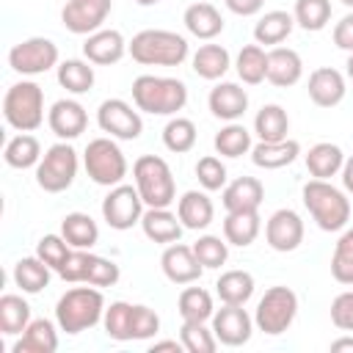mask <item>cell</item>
<instances>
[{"instance_id":"obj_12","label":"cell","mask_w":353,"mask_h":353,"mask_svg":"<svg viewBox=\"0 0 353 353\" xmlns=\"http://www.w3.org/2000/svg\"><path fill=\"white\" fill-rule=\"evenodd\" d=\"M97 121L105 132L116 135V138H124V141H132L141 135L143 130V121L138 116V110H132L124 99H105L99 105V113H97Z\"/></svg>"},{"instance_id":"obj_27","label":"cell","mask_w":353,"mask_h":353,"mask_svg":"<svg viewBox=\"0 0 353 353\" xmlns=\"http://www.w3.org/2000/svg\"><path fill=\"white\" fill-rule=\"evenodd\" d=\"M342 165H345L342 149H339L336 143H328V141L314 143V146L309 149V154H306V168H309V174H312L314 179H328V176H334Z\"/></svg>"},{"instance_id":"obj_4","label":"cell","mask_w":353,"mask_h":353,"mask_svg":"<svg viewBox=\"0 0 353 353\" xmlns=\"http://www.w3.org/2000/svg\"><path fill=\"white\" fill-rule=\"evenodd\" d=\"M303 204L317 221V226L325 232L342 229L350 218V201L345 199L342 190H336L325 179H312L303 185Z\"/></svg>"},{"instance_id":"obj_52","label":"cell","mask_w":353,"mask_h":353,"mask_svg":"<svg viewBox=\"0 0 353 353\" xmlns=\"http://www.w3.org/2000/svg\"><path fill=\"white\" fill-rule=\"evenodd\" d=\"M88 262H91V254H85V248H74V251H69V256L58 273L63 281H85Z\"/></svg>"},{"instance_id":"obj_19","label":"cell","mask_w":353,"mask_h":353,"mask_svg":"<svg viewBox=\"0 0 353 353\" xmlns=\"http://www.w3.org/2000/svg\"><path fill=\"white\" fill-rule=\"evenodd\" d=\"M301 72H303V63H301V55L290 47H273L268 52V80L279 88H287V85H295L301 80Z\"/></svg>"},{"instance_id":"obj_42","label":"cell","mask_w":353,"mask_h":353,"mask_svg":"<svg viewBox=\"0 0 353 353\" xmlns=\"http://www.w3.org/2000/svg\"><path fill=\"white\" fill-rule=\"evenodd\" d=\"M331 19V3L328 0H298L295 3V22L306 30H323Z\"/></svg>"},{"instance_id":"obj_24","label":"cell","mask_w":353,"mask_h":353,"mask_svg":"<svg viewBox=\"0 0 353 353\" xmlns=\"http://www.w3.org/2000/svg\"><path fill=\"white\" fill-rule=\"evenodd\" d=\"M301 152V143L298 141H259L251 152V160L259 165V168H281V165H290Z\"/></svg>"},{"instance_id":"obj_10","label":"cell","mask_w":353,"mask_h":353,"mask_svg":"<svg viewBox=\"0 0 353 353\" xmlns=\"http://www.w3.org/2000/svg\"><path fill=\"white\" fill-rule=\"evenodd\" d=\"M58 61V47L44 39V36H33V39H25L19 44L11 47L8 52V63L14 72H22V74H39V72H47L50 66H55Z\"/></svg>"},{"instance_id":"obj_6","label":"cell","mask_w":353,"mask_h":353,"mask_svg":"<svg viewBox=\"0 0 353 353\" xmlns=\"http://www.w3.org/2000/svg\"><path fill=\"white\" fill-rule=\"evenodd\" d=\"M3 113H6V121L17 130H22V132L36 130L44 119V94H41V88L30 80L14 83L6 91Z\"/></svg>"},{"instance_id":"obj_17","label":"cell","mask_w":353,"mask_h":353,"mask_svg":"<svg viewBox=\"0 0 353 353\" xmlns=\"http://www.w3.org/2000/svg\"><path fill=\"white\" fill-rule=\"evenodd\" d=\"M47 121H50V130L58 138H77L85 130L88 116H85V110H83L80 102H74V99H58L50 108Z\"/></svg>"},{"instance_id":"obj_44","label":"cell","mask_w":353,"mask_h":353,"mask_svg":"<svg viewBox=\"0 0 353 353\" xmlns=\"http://www.w3.org/2000/svg\"><path fill=\"white\" fill-rule=\"evenodd\" d=\"M163 143L171 149V152H188L193 143H196V124L190 119H171L163 130Z\"/></svg>"},{"instance_id":"obj_22","label":"cell","mask_w":353,"mask_h":353,"mask_svg":"<svg viewBox=\"0 0 353 353\" xmlns=\"http://www.w3.org/2000/svg\"><path fill=\"white\" fill-rule=\"evenodd\" d=\"M141 223H143L146 237L154 243H176L182 234V221L179 215L168 212V207H149L141 215Z\"/></svg>"},{"instance_id":"obj_47","label":"cell","mask_w":353,"mask_h":353,"mask_svg":"<svg viewBox=\"0 0 353 353\" xmlns=\"http://www.w3.org/2000/svg\"><path fill=\"white\" fill-rule=\"evenodd\" d=\"M193 251H196V256H199V262H201L204 268H221V265L226 262V256H229L226 243H223L221 237H215V234L199 237L196 245H193Z\"/></svg>"},{"instance_id":"obj_13","label":"cell","mask_w":353,"mask_h":353,"mask_svg":"<svg viewBox=\"0 0 353 353\" xmlns=\"http://www.w3.org/2000/svg\"><path fill=\"white\" fill-rule=\"evenodd\" d=\"M110 14V0H66L61 19L72 33H97Z\"/></svg>"},{"instance_id":"obj_49","label":"cell","mask_w":353,"mask_h":353,"mask_svg":"<svg viewBox=\"0 0 353 353\" xmlns=\"http://www.w3.org/2000/svg\"><path fill=\"white\" fill-rule=\"evenodd\" d=\"M196 176H199V182H201L207 190H221V188L226 185V168H223V163H221L218 157H212V154H207V157H201V160L196 163Z\"/></svg>"},{"instance_id":"obj_56","label":"cell","mask_w":353,"mask_h":353,"mask_svg":"<svg viewBox=\"0 0 353 353\" xmlns=\"http://www.w3.org/2000/svg\"><path fill=\"white\" fill-rule=\"evenodd\" d=\"M185 350V345H182V339L176 342V339H163V342H154L152 345V353H182Z\"/></svg>"},{"instance_id":"obj_48","label":"cell","mask_w":353,"mask_h":353,"mask_svg":"<svg viewBox=\"0 0 353 353\" xmlns=\"http://www.w3.org/2000/svg\"><path fill=\"white\" fill-rule=\"evenodd\" d=\"M66 237L63 234H44L36 245V256H41L52 270H61V265L66 262L69 256V248H66Z\"/></svg>"},{"instance_id":"obj_60","label":"cell","mask_w":353,"mask_h":353,"mask_svg":"<svg viewBox=\"0 0 353 353\" xmlns=\"http://www.w3.org/2000/svg\"><path fill=\"white\" fill-rule=\"evenodd\" d=\"M135 3H141V6H154V3H160V0H135Z\"/></svg>"},{"instance_id":"obj_43","label":"cell","mask_w":353,"mask_h":353,"mask_svg":"<svg viewBox=\"0 0 353 353\" xmlns=\"http://www.w3.org/2000/svg\"><path fill=\"white\" fill-rule=\"evenodd\" d=\"M331 276L339 284H353V229H347L331 256Z\"/></svg>"},{"instance_id":"obj_7","label":"cell","mask_w":353,"mask_h":353,"mask_svg":"<svg viewBox=\"0 0 353 353\" xmlns=\"http://www.w3.org/2000/svg\"><path fill=\"white\" fill-rule=\"evenodd\" d=\"M77 174V152L69 143H52L36 168V182L47 193H61L74 182Z\"/></svg>"},{"instance_id":"obj_16","label":"cell","mask_w":353,"mask_h":353,"mask_svg":"<svg viewBox=\"0 0 353 353\" xmlns=\"http://www.w3.org/2000/svg\"><path fill=\"white\" fill-rule=\"evenodd\" d=\"M163 273L174 281V284H188V281H196L201 276V262L196 256V251L190 245H182V243H174L163 251Z\"/></svg>"},{"instance_id":"obj_57","label":"cell","mask_w":353,"mask_h":353,"mask_svg":"<svg viewBox=\"0 0 353 353\" xmlns=\"http://www.w3.org/2000/svg\"><path fill=\"white\" fill-rule=\"evenodd\" d=\"M342 182H345V188L353 193V154L345 160V165H342Z\"/></svg>"},{"instance_id":"obj_11","label":"cell","mask_w":353,"mask_h":353,"mask_svg":"<svg viewBox=\"0 0 353 353\" xmlns=\"http://www.w3.org/2000/svg\"><path fill=\"white\" fill-rule=\"evenodd\" d=\"M141 204H143V199H141L138 188H132V185H116L105 196V201H102V215H105L108 226H113V229H130L143 215L141 212Z\"/></svg>"},{"instance_id":"obj_14","label":"cell","mask_w":353,"mask_h":353,"mask_svg":"<svg viewBox=\"0 0 353 353\" xmlns=\"http://www.w3.org/2000/svg\"><path fill=\"white\" fill-rule=\"evenodd\" d=\"M212 331L223 345L237 347V345L248 342V336H251V317L243 306L223 303V309H218L212 314Z\"/></svg>"},{"instance_id":"obj_1","label":"cell","mask_w":353,"mask_h":353,"mask_svg":"<svg viewBox=\"0 0 353 353\" xmlns=\"http://www.w3.org/2000/svg\"><path fill=\"white\" fill-rule=\"evenodd\" d=\"M132 99L138 110L146 113H176L188 102V88L176 77H154V74H141L132 83Z\"/></svg>"},{"instance_id":"obj_37","label":"cell","mask_w":353,"mask_h":353,"mask_svg":"<svg viewBox=\"0 0 353 353\" xmlns=\"http://www.w3.org/2000/svg\"><path fill=\"white\" fill-rule=\"evenodd\" d=\"M254 130L262 141H284L287 130H290V119L284 113V108L279 105H265L256 119H254Z\"/></svg>"},{"instance_id":"obj_21","label":"cell","mask_w":353,"mask_h":353,"mask_svg":"<svg viewBox=\"0 0 353 353\" xmlns=\"http://www.w3.org/2000/svg\"><path fill=\"white\" fill-rule=\"evenodd\" d=\"M265 199V188L259 179L254 176H237L234 182H229L223 188V207L229 212H237V210H256Z\"/></svg>"},{"instance_id":"obj_32","label":"cell","mask_w":353,"mask_h":353,"mask_svg":"<svg viewBox=\"0 0 353 353\" xmlns=\"http://www.w3.org/2000/svg\"><path fill=\"white\" fill-rule=\"evenodd\" d=\"M30 325V306L25 298L19 295H3L0 298V331L14 336V334H22L25 328Z\"/></svg>"},{"instance_id":"obj_8","label":"cell","mask_w":353,"mask_h":353,"mask_svg":"<svg viewBox=\"0 0 353 353\" xmlns=\"http://www.w3.org/2000/svg\"><path fill=\"white\" fill-rule=\"evenodd\" d=\"M85 171L97 185H119L127 174V160L110 138H94L85 146Z\"/></svg>"},{"instance_id":"obj_39","label":"cell","mask_w":353,"mask_h":353,"mask_svg":"<svg viewBox=\"0 0 353 353\" xmlns=\"http://www.w3.org/2000/svg\"><path fill=\"white\" fill-rule=\"evenodd\" d=\"M58 83L72 94H83L94 85V69L85 61H63L58 66Z\"/></svg>"},{"instance_id":"obj_29","label":"cell","mask_w":353,"mask_h":353,"mask_svg":"<svg viewBox=\"0 0 353 353\" xmlns=\"http://www.w3.org/2000/svg\"><path fill=\"white\" fill-rule=\"evenodd\" d=\"M223 234L232 245H251L259 234V215L256 210H237L229 212L223 221Z\"/></svg>"},{"instance_id":"obj_2","label":"cell","mask_w":353,"mask_h":353,"mask_svg":"<svg viewBox=\"0 0 353 353\" xmlns=\"http://www.w3.org/2000/svg\"><path fill=\"white\" fill-rule=\"evenodd\" d=\"M130 55L146 66H176L188 55V41L174 30H141L130 41Z\"/></svg>"},{"instance_id":"obj_59","label":"cell","mask_w":353,"mask_h":353,"mask_svg":"<svg viewBox=\"0 0 353 353\" xmlns=\"http://www.w3.org/2000/svg\"><path fill=\"white\" fill-rule=\"evenodd\" d=\"M345 66H347V74H350V80H353V52H350V58H347Z\"/></svg>"},{"instance_id":"obj_40","label":"cell","mask_w":353,"mask_h":353,"mask_svg":"<svg viewBox=\"0 0 353 353\" xmlns=\"http://www.w3.org/2000/svg\"><path fill=\"white\" fill-rule=\"evenodd\" d=\"M39 154H41V146L33 135L22 132V135H17L6 143V163L11 168H30L39 160Z\"/></svg>"},{"instance_id":"obj_23","label":"cell","mask_w":353,"mask_h":353,"mask_svg":"<svg viewBox=\"0 0 353 353\" xmlns=\"http://www.w3.org/2000/svg\"><path fill=\"white\" fill-rule=\"evenodd\" d=\"M248 108V94L245 88H240L237 83H221L210 91V110L218 116V119H237L243 116Z\"/></svg>"},{"instance_id":"obj_30","label":"cell","mask_w":353,"mask_h":353,"mask_svg":"<svg viewBox=\"0 0 353 353\" xmlns=\"http://www.w3.org/2000/svg\"><path fill=\"white\" fill-rule=\"evenodd\" d=\"M215 290H218V298L223 303H237L243 306L251 295H254V276L245 273V270H226L221 273V279L215 281Z\"/></svg>"},{"instance_id":"obj_5","label":"cell","mask_w":353,"mask_h":353,"mask_svg":"<svg viewBox=\"0 0 353 353\" xmlns=\"http://www.w3.org/2000/svg\"><path fill=\"white\" fill-rule=\"evenodd\" d=\"M135 188L149 207H168L174 201V176L163 157L141 154L132 165Z\"/></svg>"},{"instance_id":"obj_51","label":"cell","mask_w":353,"mask_h":353,"mask_svg":"<svg viewBox=\"0 0 353 353\" xmlns=\"http://www.w3.org/2000/svg\"><path fill=\"white\" fill-rule=\"evenodd\" d=\"M160 328V317L157 312H152L149 306H132V339H149L152 334H157Z\"/></svg>"},{"instance_id":"obj_31","label":"cell","mask_w":353,"mask_h":353,"mask_svg":"<svg viewBox=\"0 0 353 353\" xmlns=\"http://www.w3.org/2000/svg\"><path fill=\"white\" fill-rule=\"evenodd\" d=\"M61 234L66 237L69 245L74 248H91L99 237V229H97V221L85 212H69L61 223Z\"/></svg>"},{"instance_id":"obj_20","label":"cell","mask_w":353,"mask_h":353,"mask_svg":"<svg viewBox=\"0 0 353 353\" xmlns=\"http://www.w3.org/2000/svg\"><path fill=\"white\" fill-rule=\"evenodd\" d=\"M83 52L91 63L108 66V63H116L124 55V39H121L119 30H97V33H88V39L83 44Z\"/></svg>"},{"instance_id":"obj_18","label":"cell","mask_w":353,"mask_h":353,"mask_svg":"<svg viewBox=\"0 0 353 353\" xmlns=\"http://www.w3.org/2000/svg\"><path fill=\"white\" fill-rule=\"evenodd\" d=\"M309 97L320 108H334L345 97V77L331 66L314 69L309 74Z\"/></svg>"},{"instance_id":"obj_15","label":"cell","mask_w":353,"mask_h":353,"mask_svg":"<svg viewBox=\"0 0 353 353\" xmlns=\"http://www.w3.org/2000/svg\"><path fill=\"white\" fill-rule=\"evenodd\" d=\"M265 237H268L270 248H276V251H295L303 240V221L292 210H276L268 218Z\"/></svg>"},{"instance_id":"obj_46","label":"cell","mask_w":353,"mask_h":353,"mask_svg":"<svg viewBox=\"0 0 353 353\" xmlns=\"http://www.w3.org/2000/svg\"><path fill=\"white\" fill-rule=\"evenodd\" d=\"M182 334V345L188 353H212L215 350V331H207L204 323L199 320H185V325L179 328Z\"/></svg>"},{"instance_id":"obj_33","label":"cell","mask_w":353,"mask_h":353,"mask_svg":"<svg viewBox=\"0 0 353 353\" xmlns=\"http://www.w3.org/2000/svg\"><path fill=\"white\" fill-rule=\"evenodd\" d=\"M14 281L22 292H39L50 284V265L41 256H25L14 268Z\"/></svg>"},{"instance_id":"obj_55","label":"cell","mask_w":353,"mask_h":353,"mask_svg":"<svg viewBox=\"0 0 353 353\" xmlns=\"http://www.w3.org/2000/svg\"><path fill=\"white\" fill-rule=\"evenodd\" d=\"M262 3H265V0H226L229 11H234V14H240V17L256 14V11L262 8Z\"/></svg>"},{"instance_id":"obj_41","label":"cell","mask_w":353,"mask_h":353,"mask_svg":"<svg viewBox=\"0 0 353 353\" xmlns=\"http://www.w3.org/2000/svg\"><path fill=\"white\" fill-rule=\"evenodd\" d=\"M105 331L116 342L132 339V303L124 301L110 303V309H105Z\"/></svg>"},{"instance_id":"obj_26","label":"cell","mask_w":353,"mask_h":353,"mask_svg":"<svg viewBox=\"0 0 353 353\" xmlns=\"http://www.w3.org/2000/svg\"><path fill=\"white\" fill-rule=\"evenodd\" d=\"M58 334L50 320H30V325L22 331V339L14 345V353H55Z\"/></svg>"},{"instance_id":"obj_58","label":"cell","mask_w":353,"mask_h":353,"mask_svg":"<svg viewBox=\"0 0 353 353\" xmlns=\"http://www.w3.org/2000/svg\"><path fill=\"white\" fill-rule=\"evenodd\" d=\"M342 350H353V336H342L331 342V353H342Z\"/></svg>"},{"instance_id":"obj_53","label":"cell","mask_w":353,"mask_h":353,"mask_svg":"<svg viewBox=\"0 0 353 353\" xmlns=\"http://www.w3.org/2000/svg\"><path fill=\"white\" fill-rule=\"evenodd\" d=\"M331 320L342 331H353V292H342L331 303Z\"/></svg>"},{"instance_id":"obj_54","label":"cell","mask_w":353,"mask_h":353,"mask_svg":"<svg viewBox=\"0 0 353 353\" xmlns=\"http://www.w3.org/2000/svg\"><path fill=\"white\" fill-rule=\"evenodd\" d=\"M334 44L339 50L353 52V14H347V17H342L336 22V28H334Z\"/></svg>"},{"instance_id":"obj_50","label":"cell","mask_w":353,"mask_h":353,"mask_svg":"<svg viewBox=\"0 0 353 353\" xmlns=\"http://www.w3.org/2000/svg\"><path fill=\"white\" fill-rule=\"evenodd\" d=\"M85 281L94 284V287H110L119 281V265L105 259V256H97L91 254V262H88V273H85Z\"/></svg>"},{"instance_id":"obj_61","label":"cell","mask_w":353,"mask_h":353,"mask_svg":"<svg viewBox=\"0 0 353 353\" xmlns=\"http://www.w3.org/2000/svg\"><path fill=\"white\" fill-rule=\"evenodd\" d=\"M342 3H345V6H350V8H353V0H342Z\"/></svg>"},{"instance_id":"obj_36","label":"cell","mask_w":353,"mask_h":353,"mask_svg":"<svg viewBox=\"0 0 353 353\" xmlns=\"http://www.w3.org/2000/svg\"><path fill=\"white\" fill-rule=\"evenodd\" d=\"M237 74L248 85L262 83L268 77V52L259 44H245L237 55Z\"/></svg>"},{"instance_id":"obj_28","label":"cell","mask_w":353,"mask_h":353,"mask_svg":"<svg viewBox=\"0 0 353 353\" xmlns=\"http://www.w3.org/2000/svg\"><path fill=\"white\" fill-rule=\"evenodd\" d=\"M212 212H215L212 210V201L204 193H199V190H188L179 199V204H176V215H179L182 226H188V229H204V226H210Z\"/></svg>"},{"instance_id":"obj_3","label":"cell","mask_w":353,"mask_h":353,"mask_svg":"<svg viewBox=\"0 0 353 353\" xmlns=\"http://www.w3.org/2000/svg\"><path fill=\"white\" fill-rule=\"evenodd\" d=\"M102 309H105V298H102L99 290L74 287V290H66L58 298L55 317H58V325L66 334H80L83 328H91V325L99 323Z\"/></svg>"},{"instance_id":"obj_38","label":"cell","mask_w":353,"mask_h":353,"mask_svg":"<svg viewBox=\"0 0 353 353\" xmlns=\"http://www.w3.org/2000/svg\"><path fill=\"white\" fill-rule=\"evenodd\" d=\"M179 314L182 320H210L215 312H212V295L201 287H185L179 292Z\"/></svg>"},{"instance_id":"obj_45","label":"cell","mask_w":353,"mask_h":353,"mask_svg":"<svg viewBox=\"0 0 353 353\" xmlns=\"http://www.w3.org/2000/svg\"><path fill=\"white\" fill-rule=\"evenodd\" d=\"M251 146V135L245 127L240 124H229L215 135V152L226 154V157H240L243 152H248Z\"/></svg>"},{"instance_id":"obj_34","label":"cell","mask_w":353,"mask_h":353,"mask_svg":"<svg viewBox=\"0 0 353 353\" xmlns=\"http://www.w3.org/2000/svg\"><path fill=\"white\" fill-rule=\"evenodd\" d=\"M193 69L204 80H218L229 69V52L221 44H204L193 55Z\"/></svg>"},{"instance_id":"obj_35","label":"cell","mask_w":353,"mask_h":353,"mask_svg":"<svg viewBox=\"0 0 353 353\" xmlns=\"http://www.w3.org/2000/svg\"><path fill=\"white\" fill-rule=\"evenodd\" d=\"M292 22H295V19H292L287 11H268V14L256 22V28H254L256 44H281V41L290 36Z\"/></svg>"},{"instance_id":"obj_25","label":"cell","mask_w":353,"mask_h":353,"mask_svg":"<svg viewBox=\"0 0 353 353\" xmlns=\"http://www.w3.org/2000/svg\"><path fill=\"white\" fill-rule=\"evenodd\" d=\"M185 28L199 39H212L223 30V17L212 3H193L185 8Z\"/></svg>"},{"instance_id":"obj_9","label":"cell","mask_w":353,"mask_h":353,"mask_svg":"<svg viewBox=\"0 0 353 353\" xmlns=\"http://www.w3.org/2000/svg\"><path fill=\"white\" fill-rule=\"evenodd\" d=\"M298 312V295L290 287H270L256 306V325L265 334H281L290 328Z\"/></svg>"}]
</instances>
